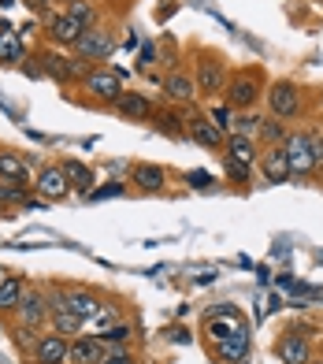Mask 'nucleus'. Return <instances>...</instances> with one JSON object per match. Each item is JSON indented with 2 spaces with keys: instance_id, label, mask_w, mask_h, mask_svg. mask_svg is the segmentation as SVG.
Segmentation results:
<instances>
[{
  "instance_id": "obj_1",
  "label": "nucleus",
  "mask_w": 323,
  "mask_h": 364,
  "mask_svg": "<svg viewBox=\"0 0 323 364\" xmlns=\"http://www.w3.org/2000/svg\"><path fill=\"white\" fill-rule=\"evenodd\" d=\"M264 93H268V75H264V68L249 63V68L231 71L227 90H223V105H227L231 112H253L264 101Z\"/></svg>"
},
{
  "instance_id": "obj_2",
  "label": "nucleus",
  "mask_w": 323,
  "mask_h": 364,
  "mask_svg": "<svg viewBox=\"0 0 323 364\" xmlns=\"http://www.w3.org/2000/svg\"><path fill=\"white\" fill-rule=\"evenodd\" d=\"M231 78V63L219 48H193V82L197 97H223Z\"/></svg>"
},
{
  "instance_id": "obj_3",
  "label": "nucleus",
  "mask_w": 323,
  "mask_h": 364,
  "mask_svg": "<svg viewBox=\"0 0 323 364\" xmlns=\"http://www.w3.org/2000/svg\"><path fill=\"white\" fill-rule=\"evenodd\" d=\"M38 63H41L45 78H53L56 86H67V90H78L82 78L89 75V63H82L75 53H63V48H53V45L38 48Z\"/></svg>"
},
{
  "instance_id": "obj_4",
  "label": "nucleus",
  "mask_w": 323,
  "mask_h": 364,
  "mask_svg": "<svg viewBox=\"0 0 323 364\" xmlns=\"http://www.w3.org/2000/svg\"><path fill=\"white\" fill-rule=\"evenodd\" d=\"M123 82H126V71H119V68H108V63H101V68H89V75L82 78V86H78V90H82V93L89 97L93 105L111 108V105L119 101V93L126 90Z\"/></svg>"
},
{
  "instance_id": "obj_5",
  "label": "nucleus",
  "mask_w": 323,
  "mask_h": 364,
  "mask_svg": "<svg viewBox=\"0 0 323 364\" xmlns=\"http://www.w3.org/2000/svg\"><path fill=\"white\" fill-rule=\"evenodd\" d=\"M264 101H268V112L275 115V119L283 123H294L305 115V93L294 78H275V82H268V93H264Z\"/></svg>"
},
{
  "instance_id": "obj_6",
  "label": "nucleus",
  "mask_w": 323,
  "mask_h": 364,
  "mask_svg": "<svg viewBox=\"0 0 323 364\" xmlns=\"http://www.w3.org/2000/svg\"><path fill=\"white\" fill-rule=\"evenodd\" d=\"M116 45H119V38H116V26H108V23H101V26H89L82 38L75 41V48L71 53L82 60V63H89V68H101V63L116 53Z\"/></svg>"
},
{
  "instance_id": "obj_7",
  "label": "nucleus",
  "mask_w": 323,
  "mask_h": 364,
  "mask_svg": "<svg viewBox=\"0 0 323 364\" xmlns=\"http://www.w3.org/2000/svg\"><path fill=\"white\" fill-rule=\"evenodd\" d=\"M179 108L186 112V138H190L193 145L208 149V153H219L223 141H227V130L216 127L212 119H208V115H201L193 105H179Z\"/></svg>"
},
{
  "instance_id": "obj_8",
  "label": "nucleus",
  "mask_w": 323,
  "mask_h": 364,
  "mask_svg": "<svg viewBox=\"0 0 323 364\" xmlns=\"http://www.w3.org/2000/svg\"><path fill=\"white\" fill-rule=\"evenodd\" d=\"M41 34H45V41L53 45V48H63V53H71L75 48V41L86 34V26L75 19V15H67V11H53V19H45L41 23Z\"/></svg>"
},
{
  "instance_id": "obj_9",
  "label": "nucleus",
  "mask_w": 323,
  "mask_h": 364,
  "mask_svg": "<svg viewBox=\"0 0 323 364\" xmlns=\"http://www.w3.org/2000/svg\"><path fill=\"white\" fill-rule=\"evenodd\" d=\"M34 193L45 205H60V201H67L75 190H71V182H67L60 164H41L38 175H34Z\"/></svg>"
},
{
  "instance_id": "obj_10",
  "label": "nucleus",
  "mask_w": 323,
  "mask_h": 364,
  "mask_svg": "<svg viewBox=\"0 0 323 364\" xmlns=\"http://www.w3.org/2000/svg\"><path fill=\"white\" fill-rule=\"evenodd\" d=\"M275 357L283 364H309L312 360V327H290L275 342Z\"/></svg>"
},
{
  "instance_id": "obj_11",
  "label": "nucleus",
  "mask_w": 323,
  "mask_h": 364,
  "mask_svg": "<svg viewBox=\"0 0 323 364\" xmlns=\"http://www.w3.org/2000/svg\"><path fill=\"white\" fill-rule=\"evenodd\" d=\"M11 323H23V327L45 331V323H48V297H45L41 287H26L19 309L11 312Z\"/></svg>"
},
{
  "instance_id": "obj_12",
  "label": "nucleus",
  "mask_w": 323,
  "mask_h": 364,
  "mask_svg": "<svg viewBox=\"0 0 323 364\" xmlns=\"http://www.w3.org/2000/svg\"><path fill=\"white\" fill-rule=\"evenodd\" d=\"M283 153H286V164H290V175H294V178L312 175L309 127H301V130H290V134H286V141H283Z\"/></svg>"
},
{
  "instance_id": "obj_13",
  "label": "nucleus",
  "mask_w": 323,
  "mask_h": 364,
  "mask_svg": "<svg viewBox=\"0 0 323 364\" xmlns=\"http://www.w3.org/2000/svg\"><path fill=\"white\" fill-rule=\"evenodd\" d=\"M160 90H164V101L168 105H193L197 101V82H193L190 68H171L160 78Z\"/></svg>"
},
{
  "instance_id": "obj_14",
  "label": "nucleus",
  "mask_w": 323,
  "mask_h": 364,
  "mask_svg": "<svg viewBox=\"0 0 323 364\" xmlns=\"http://www.w3.org/2000/svg\"><path fill=\"white\" fill-rule=\"evenodd\" d=\"M108 112H116V115H123V119H131V123H153L156 101H153L149 93H141V90H123L119 101L111 105Z\"/></svg>"
},
{
  "instance_id": "obj_15",
  "label": "nucleus",
  "mask_w": 323,
  "mask_h": 364,
  "mask_svg": "<svg viewBox=\"0 0 323 364\" xmlns=\"http://www.w3.org/2000/svg\"><path fill=\"white\" fill-rule=\"evenodd\" d=\"M67 346H71V338L48 331V335H38L34 350H30L26 357H30V364H67Z\"/></svg>"
},
{
  "instance_id": "obj_16",
  "label": "nucleus",
  "mask_w": 323,
  "mask_h": 364,
  "mask_svg": "<svg viewBox=\"0 0 323 364\" xmlns=\"http://www.w3.org/2000/svg\"><path fill=\"white\" fill-rule=\"evenodd\" d=\"M256 171L264 175L268 186H279V182H290V164H286V153L283 145H271V149H261V160H256Z\"/></svg>"
},
{
  "instance_id": "obj_17",
  "label": "nucleus",
  "mask_w": 323,
  "mask_h": 364,
  "mask_svg": "<svg viewBox=\"0 0 323 364\" xmlns=\"http://www.w3.org/2000/svg\"><path fill=\"white\" fill-rule=\"evenodd\" d=\"M63 297H67V309H71L82 323L93 320V316H97V309H101V294H97L93 287H82V283L63 287Z\"/></svg>"
},
{
  "instance_id": "obj_18",
  "label": "nucleus",
  "mask_w": 323,
  "mask_h": 364,
  "mask_svg": "<svg viewBox=\"0 0 323 364\" xmlns=\"http://www.w3.org/2000/svg\"><path fill=\"white\" fill-rule=\"evenodd\" d=\"M238 331H249V327H246V320H241L234 309H216V312H208V320H204V335L212 338V342H223V338L238 335Z\"/></svg>"
},
{
  "instance_id": "obj_19",
  "label": "nucleus",
  "mask_w": 323,
  "mask_h": 364,
  "mask_svg": "<svg viewBox=\"0 0 323 364\" xmlns=\"http://www.w3.org/2000/svg\"><path fill=\"white\" fill-rule=\"evenodd\" d=\"M0 182H15V186H34V175H30L26 153H15V149H0Z\"/></svg>"
},
{
  "instance_id": "obj_20",
  "label": "nucleus",
  "mask_w": 323,
  "mask_h": 364,
  "mask_svg": "<svg viewBox=\"0 0 323 364\" xmlns=\"http://www.w3.org/2000/svg\"><path fill=\"white\" fill-rule=\"evenodd\" d=\"M131 186L138 193H164L168 190V171L160 164H134L131 168Z\"/></svg>"
},
{
  "instance_id": "obj_21",
  "label": "nucleus",
  "mask_w": 323,
  "mask_h": 364,
  "mask_svg": "<svg viewBox=\"0 0 323 364\" xmlns=\"http://www.w3.org/2000/svg\"><path fill=\"white\" fill-rule=\"evenodd\" d=\"M104 353H108V350H104L101 338L78 335V338H71V346H67V364H101Z\"/></svg>"
},
{
  "instance_id": "obj_22",
  "label": "nucleus",
  "mask_w": 323,
  "mask_h": 364,
  "mask_svg": "<svg viewBox=\"0 0 323 364\" xmlns=\"http://www.w3.org/2000/svg\"><path fill=\"white\" fill-rule=\"evenodd\" d=\"M153 127H156L164 138H175V141H179V138H186V112H182L179 105H164V108L156 105Z\"/></svg>"
},
{
  "instance_id": "obj_23",
  "label": "nucleus",
  "mask_w": 323,
  "mask_h": 364,
  "mask_svg": "<svg viewBox=\"0 0 323 364\" xmlns=\"http://www.w3.org/2000/svg\"><path fill=\"white\" fill-rule=\"evenodd\" d=\"M223 160H238V164H253L261 160V145H256V138H246V134H227V141H223Z\"/></svg>"
},
{
  "instance_id": "obj_24",
  "label": "nucleus",
  "mask_w": 323,
  "mask_h": 364,
  "mask_svg": "<svg viewBox=\"0 0 323 364\" xmlns=\"http://www.w3.org/2000/svg\"><path fill=\"white\" fill-rule=\"evenodd\" d=\"M212 353L219 364H246L249 357V331H238V335L223 338V342H212Z\"/></svg>"
},
{
  "instance_id": "obj_25",
  "label": "nucleus",
  "mask_w": 323,
  "mask_h": 364,
  "mask_svg": "<svg viewBox=\"0 0 323 364\" xmlns=\"http://www.w3.org/2000/svg\"><path fill=\"white\" fill-rule=\"evenodd\" d=\"M23 60H26V45L19 38V30L0 19V68H15Z\"/></svg>"
},
{
  "instance_id": "obj_26",
  "label": "nucleus",
  "mask_w": 323,
  "mask_h": 364,
  "mask_svg": "<svg viewBox=\"0 0 323 364\" xmlns=\"http://www.w3.org/2000/svg\"><path fill=\"white\" fill-rule=\"evenodd\" d=\"M26 279L23 275H11V272H4V279H0V316H8L11 320V312L19 309V301H23V294H26Z\"/></svg>"
},
{
  "instance_id": "obj_27",
  "label": "nucleus",
  "mask_w": 323,
  "mask_h": 364,
  "mask_svg": "<svg viewBox=\"0 0 323 364\" xmlns=\"http://www.w3.org/2000/svg\"><path fill=\"white\" fill-rule=\"evenodd\" d=\"M60 168H63V175H67L71 190H78L82 197H89V193H93V182H97V175H93L89 164L75 160V156H63V160H60Z\"/></svg>"
},
{
  "instance_id": "obj_28",
  "label": "nucleus",
  "mask_w": 323,
  "mask_h": 364,
  "mask_svg": "<svg viewBox=\"0 0 323 364\" xmlns=\"http://www.w3.org/2000/svg\"><path fill=\"white\" fill-rule=\"evenodd\" d=\"M286 134H290V123L275 119V115H264L261 127H256V145H261V149L283 145V141H286Z\"/></svg>"
},
{
  "instance_id": "obj_29",
  "label": "nucleus",
  "mask_w": 323,
  "mask_h": 364,
  "mask_svg": "<svg viewBox=\"0 0 323 364\" xmlns=\"http://www.w3.org/2000/svg\"><path fill=\"white\" fill-rule=\"evenodd\" d=\"M123 320V309L116 301H101V309H97V316L82 323V335H101V331H108L111 323Z\"/></svg>"
},
{
  "instance_id": "obj_30",
  "label": "nucleus",
  "mask_w": 323,
  "mask_h": 364,
  "mask_svg": "<svg viewBox=\"0 0 323 364\" xmlns=\"http://www.w3.org/2000/svg\"><path fill=\"white\" fill-rule=\"evenodd\" d=\"M93 338H101V342H104V350L134 346V323H131V320H119V323H111L108 331H101V335H93Z\"/></svg>"
},
{
  "instance_id": "obj_31",
  "label": "nucleus",
  "mask_w": 323,
  "mask_h": 364,
  "mask_svg": "<svg viewBox=\"0 0 323 364\" xmlns=\"http://www.w3.org/2000/svg\"><path fill=\"white\" fill-rule=\"evenodd\" d=\"M67 15H75L86 30L101 26V4H97V0H75V4H67Z\"/></svg>"
},
{
  "instance_id": "obj_32",
  "label": "nucleus",
  "mask_w": 323,
  "mask_h": 364,
  "mask_svg": "<svg viewBox=\"0 0 323 364\" xmlns=\"http://www.w3.org/2000/svg\"><path fill=\"white\" fill-rule=\"evenodd\" d=\"M309 149H312V175L323 171V130L309 127Z\"/></svg>"
},
{
  "instance_id": "obj_33",
  "label": "nucleus",
  "mask_w": 323,
  "mask_h": 364,
  "mask_svg": "<svg viewBox=\"0 0 323 364\" xmlns=\"http://www.w3.org/2000/svg\"><path fill=\"white\" fill-rule=\"evenodd\" d=\"M11 338H15V346H19L23 353H30V350H34V342H38V331L23 327V323H11Z\"/></svg>"
},
{
  "instance_id": "obj_34",
  "label": "nucleus",
  "mask_w": 323,
  "mask_h": 364,
  "mask_svg": "<svg viewBox=\"0 0 323 364\" xmlns=\"http://www.w3.org/2000/svg\"><path fill=\"white\" fill-rule=\"evenodd\" d=\"M101 364H141V360L134 353V346H119V350H108Z\"/></svg>"
},
{
  "instance_id": "obj_35",
  "label": "nucleus",
  "mask_w": 323,
  "mask_h": 364,
  "mask_svg": "<svg viewBox=\"0 0 323 364\" xmlns=\"http://www.w3.org/2000/svg\"><path fill=\"white\" fill-rule=\"evenodd\" d=\"M223 168H227V178L234 182V186H246L249 182V164H238V160H223Z\"/></svg>"
},
{
  "instance_id": "obj_36",
  "label": "nucleus",
  "mask_w": 323,
  "mask_h": 364,
  "mask_svg": "<svg viewBox=\"0 0 323 364\" xmlns=\"http://www.w3.org/2000/svg\"><path fill=\"white\" fill-rule=\"evenodd\" d=\"M19 68H23V75H30V78H45V75H41V63H38V53H30Z\"/></svg>"
},
{
  "instance_id": "obj_37",
  "label": "nucleus",
  "mask_w": 323,
  "mask_h": 364,
  "mask_svg": "<svg viewBox=\"0 0 323 364\" xmlns=\"http://www.w3.org/2000/svg\"><path fill=\"white\" fill-rule=\"evenodd\" d=\"M208 182H212V175H204V171H193L190 175V186H197V190H204Z\"/></svg>"
},
{
  "instance_id": "obj_38",
  "label": "nucleus",
  "mask_w": 323,
  "mask_h": 364,
  "mask_svg": "<svg viewBox=\"0 0 323 364\" xmlns=\"http://www.w3.org/2000/svg\"><path fill=\"white\" fill-rule=\"evenodd\" d=\"M19 4H26L30 11H41V8H48V4H53V0H19Z\"/></svg>"
},
{
  "instance_id": "obj_39",
  "label": "nucleus",
  "mask_w": 323,
  "mask_h": 364,
  "mask_svg": "<svg viewBox=\"0 0 323 364\" xmlns=\"http://www.w3.org/2000/svg\"><path fill=\"white\" fill-rule=\"evenodd\" d=\"M11 201H8V182H0V212H8Z\"/></svg>"
},
{
  "instance_id": "obj_40",
  "label": "nucleus",
  "mask_w": 323,
  "mask_h": 364,
  "mask_svg": "<svg viewBox=\"0 0 323 364\" xmlns=\"http://www.w3.org/2000/svg\"><path fill=\"white\" fill-rule=\"evenodd\" d=\"M15 4H19V0H0V8H4V11H8V8H15Z\"/></svg>"
},
{
  "instance_id": "obj_41",
  "label": "nucleus",
  "mask_w": 323,
  "mask_h": 364,
  "mask_svg": "<svg viewBox=\"0 0 323 364\" xmlns=\"http://www.w3.org/2000/svg\"><path fill=\"white\" fill-rule=\"evenodd\" d=\"M309 364H323V360H316V357H312V360H309Z\"/></svg>"
},
{
  "instance_id": "obj_42",
  "label": "nucleus",
  "mask_w": 323,
  "mask_h": 364,
  "mask_svg": "<svg viewBox=\"0 0 323 364\" xmlns=\"http://www.w3.org/2000/svg\"><path fill=\"white\" fill-rule=\"evenodd\" d=\"M63 4H75V0H63Z\"/></svg>"
}]
</instances>
